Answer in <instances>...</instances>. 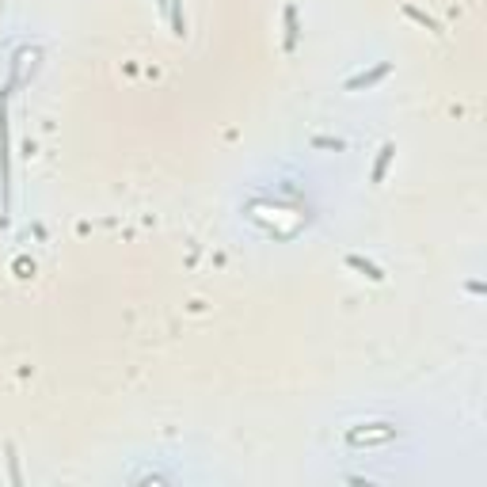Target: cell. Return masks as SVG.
Masks as SVG:
<instances>
[{
	"label": "cell",
	"instance_id": "6da1fadb",
	"mask_svg": "<svg viewBox=\"0 0 487 487\" xmlns=\"http://www.w3.org/2000/svg\"><path fill=\"white\" fill-rule=\"evenodd\" d=\"M396 438V427L392 422H362V427H350L347 430V446L362 449V446H385Z\"/></svg>",
	"mask_w": 487,
	"mask_h": 487
},
{
	"label": "cell",
	"instance_id": "7a4b0ae2",
	"mask_svg": "<svg viewBox=\"0 0 487 487\" xmlns=\"http://www.w3.org/2000/svg\"><path fill=\"white\" fill-rule=\"evenodd\" d=\"M0 175H4V194H8V118H4V107H0Z\"/></svg>",
	"mask_w": 487,
	"mask_h": 487
},
{
	"label": "cell",
	"instance_id": "3957f363",
	"mask_svg": "<svg viewBox=\"0 0 487 487\" xmlns=\"http://www.w3.org/2000/svg\"><path fill=\"white\" fill-rule=\"evenodd\" d=\"M392 73V65H377L373 73H358V76H350L347 80V91H358V88H370V84H377L381 76H388Z\"/></svg>",
	"mask_w": 487,
	"mask_h": 487
},
{
	"label": "cell",
	"instance_id": "277c9868",
	"mask_svg": "<svg viewBox=\"0 0 487 487\" xmlns=\"http://www.w3.org/2000/svg\"><path fill=\"white\" fill-rule=\"evenodd\" d=\"M396 157V145H392V141H388V145H381V157H377V164H373V175L370 179L373 183H381L385 179V172H388V160Z\"/></svg>",
	"mask_w": 487,
	"mask_h": 487
},
{
	"label": "cell",
	"instance_id": "5b68a950",
	"mask_svg": "<svg viewBox=\"0 0 487 487\" xmlns=\"http://www.w3.org/2000/svg\"><path fill=\"white\" fill-rule=\"evenodd\" d=\"M286 50H297V8H286Z\"/></svg>",
	"mask_w": 487,
	"mask_h": 487
},
{
	"label": "cell",
	"instance_id": "8992f818",
	"mask_svg": "<svg viewBox=\"0 0 487 487\" xmlns=\"http://www.w3.org/2000/svg\"><path fill=\"white\" fill-rule=\"evenodd\" d=\"M160 4L172 12V31L183 38V34H187V19H183V12H179V0H160Z\"/></svg>",
	"mask_w": 487,
	"mask_h": 487
},
{
	"label": "cell",
	"instance_id": "52a82bcc",
	"mask_svg": "<svg viewBox=\"0 0 487 487\" xmlns=\"http://www.w3.org/2000/svg\"><path fill=\"white\" fill-rule=\"evenodd\" d=\"M347 267H354V271H362L365 278H373V282H381V278H385V274H381V271H377V267H373V263H365L362 256H347Z\"/></svg>",
	"mask_w": 487,
	"mask_h": 487
},
{
	"label": "cell",
	"instance_id": "ba28073f",
	"mask_svg": "<svg viewBox=\"0 0 487 487\" xmlns=\"http://www.w3.org/2000/svg\"><path fill=\"white\" fill-rule=\"evenodd\" d=\"M404 12H407V16H411V19H415V23H422V27H427V31H434V34H442V27H438V23H434V19H430V16H422V12H419V8H411V4H407V8H404Z\"/></svg>",
	"mask_w": 487,
	"mask_h": 487
}]
</instances>
